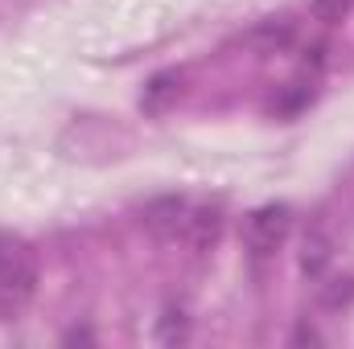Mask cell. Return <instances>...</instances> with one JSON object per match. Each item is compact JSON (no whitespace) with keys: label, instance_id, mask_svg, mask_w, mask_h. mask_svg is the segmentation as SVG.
Wrapping results in <instances>:
<instances>
[{"label":"cell","instance_id":"1","mask_svg":"<svg viewBox=\"0 0 354 349\" xmlns=\"http://www.w3.org/2000/svg\"><path fill=\"white\" fill-rule=\"evenodd\" d=\"M37 296V263L21 247L0 267V321H17Z\"/></svg>","mask_w":354,"mask_h":349},{"label":"cell","instance_id":"9","mask_svg":"<svg viewBox=\"0 0 354 349\" xmlns=\"http://www.w3.org/2000/svg\"><path fill=\"white\" fill-rule=\"evenodd\" d=\"M185 337H189L185 312H181V308H165V317H161V325H157V341H161V346H181Z\"/></svg>","mask_w":354,"mask_h":349},{"label":"cell","instance_id":"12","mask_svg":"<svg viewBox=\"0 0 354 349\" xmlns=\"http://www.w3.org/2000/svg\"><path fill=\"white\" fill-rule=\"evenodd\" d=\"M297 341H317V333H313V329H305V325H301V329H297Z\"/></svg>","mask_w":354,"mask_h":349},{"label":"cell","instance_id":"3","mask_svg":"<svg viewBox=\"0 0 354 349\" xmlns=\"http://www.w3.org/2000/svg\"><path fill=\"white\" fill-rule=\"evenodd\" d=\"M185 214H189V201H185L181 193H165V197H153V201L145 206L140 222H145V230H149L153 239H161V243H174V239H181Z\"/></svg>","mask_w":354,"mask_h":349},{"label":"cell","instance_id":"5","mask_svg":"<svg viewBox=\"0 0 354 349\" xmlns=\"http://www.w3.org/2000/svg\"><path fill=\"white\" fill-rule=\"evenodd\" d=\"M181 94H185V79L177 70H161L140 90V111L145 115H165V111H174L177 103H181Z\"/></svg>","mask_w":354,"mask_h":349},{"label":"cell","instance_id":"11","mask_svg":"<svg viewBox=\"0 0 354 349\" xmlns=\"http://www.w3.org/2000/svg\"><path fill=\"white\" fill-rule=\"evenodd\" d=\"M17 251H21V243H17V239H8V235H0V267L12 259Z\"/></svg>","mask_w":354,"mask_h":349},{"label":"cell","instance_id":"10","mask_svg":"<svg viewBox=\"0 0 354 349\" xmlns=\"http://www.w3.org/2000/svg\"><path fill=\"white\" fill-rule=\"evenodd\" d=\"M351 8H354V0H309L313 21H322V25H338V21H346Z\"/></svg>","mask_w":354,"mask_h":349},{"label":"cell","instance_id":"7","mask_svg":"<svg viewBox=\"0 0 354 349\" xmlns=\"http://www.w3.org/2000/svg\"><path fill=\"white\" fill-rule=\"evenodd\" d=\"M334 263V239L326 230H309L305 235V247H301V271L309 279H322Z\"/></svg>","mask_w":354,"mask_h":349},{"label":"cell","instance_id":"2","mask_svg":"<svg viewBox=\"0 0 354 349\" xmlns=\"http://www.w3.org/2000/svg\"><path fill=\"white\" fill-rule=\"evenodd\" d=\"M292 235V210L284 201H272V206H260L248 214L243 222V239L256 255H276Z\"/></svg>","mask_w":354,"mask_h":349},{"label":"cell","instance_id":"4","mask_svg":"<svg viewBox=\"0 0 354 349\" xmlns=\"http://www.w3.org/2000/svg\"><path fill=\"white\" fill-rule=\"evenodd\" d=\"M223 239V210L218 206H189L185 226H181V243L194 255H210Z\"/></svg>","mask_w":354,"mask_h":349},{"label":"cell","instance_id":"8","mask_svg":"<svg viewBox=\"0 0 354 349\" xmlns=\"http://www.w3.org/2000/svg\"><path fill=\"white\" fill-rule=\"evenodd\" d=\"M317 300H322V308H346L354 304V275H342V279H330V283H322L317 288Z\"/></svg>","mask_w":354,"mask_h":349},{"label":"cell","instance_id":"6","mask_svg":"<svg viewBox=\"0 0 354 349\" xmlns=\"http://www.w3.org/2000/svg\"><path fill=\"white\" fill-rule=\"evenodd\" d=\"M297 41V29H292V21H260L256 29H248V37H243V46L252 50V54H284L288 46Z\"/></svg>","mask_w":354,"mask_h":349}]
</instances>
